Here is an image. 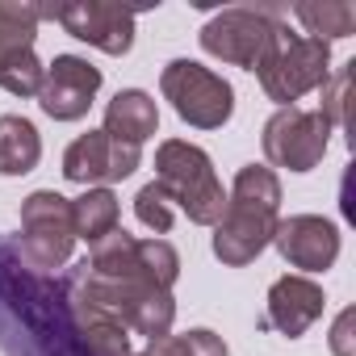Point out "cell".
Returning a JSON list of instances; mask_svg holds the SVG:
<instances>
[{
	"label": "cell",
	"mask_w": 356,
	"mask_h": 356,
	"mask_svg": "<svg viewBox=\"0 0 356 356\" xmlns=\"http://www.w3.org/2000/svg\"><path fill=\"white\" fill-rule=\"evenodd\" d=\"M0 310H9V318L34 348H42V356H92L84 348L63 281L30 268L22 248L9 239H0Z\"/></svg>",
	"instance_id": "cell-1"
},
{
	"label": "cell",
	"mask_w": 356,
	"mask_h": 356,
	"mask_svg": "<svg viewBox=\"0 0 356 356\" xmlns=\"http://www.w3.org/2000/svg\"><path fill=\"white\" fill-rule=\"evenodd\" d=\"M281 181L264 163H248L235 176V189L227 197V210L214 227V256L231 268L252 264L268 243L281 222Z\"/></svg>",
	"instance_id": "cell-2"
},
{
	"label": "cell",
	"mask_w": 356,
	"mask_h": 356,
	"mask_svg": "<svg viewBox=\"0 0 356 356\" xmlns=\"http://www.w3.org/2000/svg\"><path fill=\"white\" fill-rule=\"evenodd\" d=\"M155 185L197 227H218V218L227 210V193L218 185V176H214L210 155L202 147L185 143V138L159 143V151H155Z\"/></svg>",
	"instance_id": "cell-3"
},
{
	"label": "cell",
	"mask_w": 356,
	"mask_h": 356,
	"mask_svg": "<svg viewBox=\"0 0 356 356\" xmlns=\"http://www.w3.org/2000/svg\"><path fill=\"white\" fill-rule=\"evenodd\" d=\"M327 63H331V42L293 34V30L281 22V30H277L273 47H268V55L260 59L256 76H260L264 92H268L281 109H289V105L302 101L306 92L323 88V80L331 76Z\"/></svg>",
	"instance_id": "cell-4"
},
{
	"label": "cell",
	"mask_w": 356,
	"mask_h": 356,
	"mask_svg": "<svg viewBox=\"0 0 356 356\" xmlns=\"http://www.w3.org/2000/svg\"><path fill=\"white\" fill-rule=\"evenodd\" d=\"M159 88L172 101L176 118L189 122V126H197V130H218L235 113L231 84L218 72H210V67H202L193 59H172L163 67V76H159Z\"/></svg>",
	"instance_id": "cell-5"
},
{
	"label": "cell",
	"mask_w": 356,
	"mask_h": 356,
	"mask_svg": "<svg viewBox=\"0 0 356 356\" xmlns=\"http://www.w3.org/2000/svg\"><path fill=\"white\" fill-rule=\"evenodd\" d=\"M22 256L38 273H55L72 260L76 227H72V202L55 189H38L22 202Z\"/></svg>",
	"instance_id": "cell-6"
},
{
	"label": "cell",
	"mask_w": 356,
	"mask_h": 356,
	"mask_svg": "<svg viewBox=\"0 0 356 356\" xmlns=\"http://www.w3.org/2000/svg\"><path fill=\"white\" fill-rule=\"evenodd\" d=\"M281 30V17L273 9H222L202 26V47L206 55L256 72L260 59L268 55L273 38Z\"/></svg>",
	"instance_id": "cell-7"
},
{
	"label": "cell",
	"mask_w": 356,
	"mask_h": 356,
	"mask_svg": "<svg viewBox=\"0 0 356 356\" xmlns=\"http://www.w3.org/2000/svg\"><path fill=\"white\" fill-rule=\"evenodd\" d=\"M327 138H331V122L318 109H277L264 122V155L277 168L289 172H310L323 163L327 155Z\"/></svg>",
	"instance_id": "cell-8"
},
{
	"label": "cell",
	"mask_w": 356,
	"mask_h": 356,
	"mask_svg": "<svg viewBox=\"0 0 356 356\" xmlns=\"http://www.w3.org/2000/svg\"><path fill=\"white\" fill-rule=\"evenodd\" d=\"M42 17L59 22L72 38H80V42L105 51V55H126L134 47V9H126V5H109V0H76V5L42 9Z\"/></svg>",
	"instance_id": "cell-9"
},
{
	"label": "cell",
	"mask_w": 356,
	"mask_h": 356,
	"mask_svg": "<svg viewBox=\"0 0 356 356\" xmlns=\"http://www.w3.org/2000/svg\"><path fill=\"white\" fill-rule=\"evenodd\" d=\"M138 159H143V147H126V143H113L105 130H88L67 147L63 176L72 185L105 189L109 181H126V176L138 168Z\"/></svg>",
	"instance_id": "cell-10"
},
{
	"label": "cell",
	"mask_w": 356,
	"mask_h": 356,
	"mask_svg": "<svg viewBox=\"0 0 356 356\" xmlns=\"http://www.w3.org/2000/svg\"><path fill=\"white\" fill-rule=\"evenodd\" d=\"M97 88H101V72H97L88 59H80V55H59V59L47 67V76H42L38 105H42V113L55 118V122H76V118L88 113Z\"/></svg>",
	"instance_id": "cell-11"
},
{
	"label": "cell",
	"mask_w": 356,
	"mask_h": 356,
	"mask_svg": "<svg viewBox=\"0 0 356 356\" xmlns=\"http://www.w3.org/2000/svg\"><path fill=\"white\" fill-rule=\"evenodd\" d=\"M273 243L277 252L302 268V273H323L335 264L339 256V231L331 218H318V214H293V218H281L277 231H273Z\"/></svg>",
	"instance_id": "cell-12"
},
{
	"label": "cell",
	"mask_w": 356,
	"mask_h": 356,
	"mask_svg": "<svg viewBox=\"0 0 356 356\" xmlns=\"http://www.w3.org/2000/svg\"><path fill=\"white\" fill-rule=\"evenodd\" d=\"M323 285L310 281V277H281L273 281L268 289V314H264V327H277L281 335L298 339L306 335V327L323 314Z\"/></svg>",
	"instance_id": "cell-13"
},
{
	"label": "cell",
	"mask_w": 356,
	"mask_h": 356,
	"mask_svg": "<svg viewBox=\"0 0 356 356\" xmlns=\"http://www.w3.org/2000/svg\"><path fill=\"white\" fill-rule=\"evenodd\" d=\"M113 143H126V147H143L155 130H159V109L147 92L138 88H126L109 101L105 109V126H101Z\"/></svg>",
	"instance_id": "cell-14"
},
{
	"label": "cell",
	"mask_w": 356,
	"mask_h": 356,
	"mask_svg": "<svg viewBox=\"0 0 356 356\" xmlns=\"http://www.w3.org/2000/svg\"><path fill=\"white\" fill-rule=\"evenodd\" d=\"M38 159H42V138L34 122L5 113L0 118V176H26L38 168Z\"/></svg>",
	"instance_id": "cell-15"
},
{
	"label": "cell",
	"mask_w": 356,
	"mask_h": 356,
	"mask_svg": "<svg viewBox=\"0 0 356 356\" xmlns=\"http://www.w3.org/2000/svg\"><path fill=\"white\" fill-rule=\"evenodd\" d=\"M293 17L306 26V38L331 42V38H348L356 30V5L348 0H323V5H293Z\"/></svg>",
	"instance_id": "cell-16"
},
{
	"label": "cell",
	"mask_w": 356,
	"mask_h": 356,
	"mask_svg": "<svg viewBox=\"0 0 356 356\" xmlns=\"http://www.w3.org/2000/svg\"><path fill=\"white\" fill-rule=\"evenodd\" d=\"M118 197L109 189H88L84 197L72 202V227H76V239L84 243H97L101 235H109L118 227Z\"/></svg>",
	"instance_id": "cell-17"
},
{
	"label": "cell",
	"mask_w": 356,
	"mask_h": 356,
	"mask_svg": "<svg viewBox=\"0 0 356 356\" xmlns=\"http://www.w3.org/2000/svg\"><path fill=\"white\" fill-rule=\"evenodd\" d=\"M38 22L42 9L38 5H17V0H0V59L34 47L38 38Z\"/></svg>",
	"instance_id": "cell-18"
},
{
	"label": "cell",
	"mask_w": 356,
	"mask_h": 356,
	"mask_svg": "<svg viewBox=\"0 0 356 356\" xmlns=\"http://www.w3.org/2000/svg\"><path fill=\"white\" fill-rule=\"evenodd\" d=\"M42 76H47V67L38 63L34 47H26V51H13V55H5V59H0V88H5V92H13V97H38V88H42Z\"/></svg>",
	"instance_id": "cell-19"
},
{
	"label": "cell",
	"mask_w": 356,
	"mask_h": 356,
	"mask_svg": "<svg viewBox=\"0 0 356 356\" xmlns=\"http://www.w3.org/2000/svg\"><path fill=\"white\" fill-rule=\"evenodd\" d=\"M147 356H231L222 335L197 327V331H185V335H163V339H151Z\"/></svg>",
	"instance_id": "cell-20"
},
{
	"label": "cell",
	"mask_w": 356,
	"mask_h": 356,
	"mask_svg": "<svg viewBox=\"0 0 356 356\" xmlns=\"http://www.w3.org/2000/svg\"><path fill=\"white\" fill-rule=\"evenodd\" d=\"M134 214H138V222H143L147 231H155V235H168L172 222H176V206L168 202V193H163L155 181L138 189V197H134Z\"/></svg>",
	"instance_id": "cell-21"
},
{
	"label": "cell",
	"mask_w": 356,
	"mask_h": 356,
	"mask_svg": "<svg viewBox=\"0 0 356 356\" xmlns=\"http://www.w3.org/2000/svg\"><path fill=\"white\" fill-rule=\"evenodd\" d=\"M352 67L356 63H348V67H339L335 76H327L323 80V118L331 122V126H339L343 122V113H348V84H352Z\"/></svg>",
	"instance_id": "cell-22"
},
{
	"label": "cell",
	"mask_w": 356,
	"mask_h": 356,
	"mask_svg": "<svg viewBox=\"0 0 356 356\" xmlns=\"http://www.w3.org/2000/svg\"><path fill=\"white\" fill-rule=\"evenodd\" d=\"M352 327H356V310L348 306V310L335 318V327H331V352H335V356H356V335H352Z\"/></svg>",
	"instance_id": "cell-23"
},
{
	"label": "cell",
	"mask_w": 356,
	"mask_h": 356,
	"mask_svg": "<svg viewBox=\"0 0 356 356\" xmlns=\"http://www.w3.org/2000/svg\"><path fill=\"white\" fill-rule=\"evenodd\" d=\"M130 356H147V352H130Z\"/></svg>",
	"instance_id": "cell-24"
}]
</instances>
